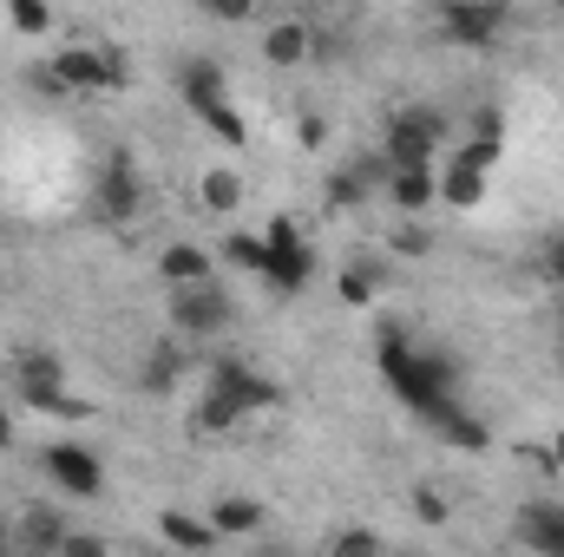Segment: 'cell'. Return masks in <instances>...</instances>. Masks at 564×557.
<instances>
[{
    "mask_svg": "<svg viewBox=\"0 0 564 557\" xmlns=\"http://www.w3.org/2000/svg\"><path fill=\"white\" fill-rule=\"evenodd\" d=\"M381 374H388V381H394V394H401L414 414H426V419L453 401V374H446V361L414 354L401 335H388V341H381Z\"/></svg>",
    "mask_w": 564,
    "mask_h": 557,
    "instance_id": "obj_1",
    "label": "cell"
},
{
    "mask_svg": "<svg viewBox=\"0 0 564 557\" xmlns=\"http://www.w3.org/2000/svg\"><path fill=\"white\" fill-rule=\"evenodd\" d=\"M171 328L191 335V341L224 335V328H230V295L210 288V282H177V295H171Z\"/></svg>",
    "mask_w": 564,
    "mask_h": 557,
    "instance_id": "obj_2",
    "label": "cell"
},
{
    "mask_svg": "<svg viewBox=\"0 0 564 557\" xmlns=\"http://www.w3.org/2000/svg\"><path fill=\"white\" fill-rule=\"evenodd\" d=\"M315 276V256H308V243L295 237V223H276L270 237H263V282L276 288V295H302Z\"/></svg>",
    "mask_w": 564,
    "mask_h": 557,
    "instance_id": "obj_3",
    "label": "cell"
},
{
    "mask_svg": "<svg viewBox=\"0 0 564 557\" xmlns=\"http://www.w3.org/2000/svg\"><path fill=\"white\" fill-rule=\"evenodd\" d=\"M440 144H446V119L440 112H401L394 125H388V164H433L440 157Z\"/></svg>",
    "mask_w": 564,
    "mask_h": 557,
    "instance_id": "obj_4",
    "label": "cell"
},
{
    "mask_svg": "<svg viewBox=\"0 0 564 557\" xmlns=\"http://www.w3.org/2000/svg\"><path fill=\"white\" fill-rule=\"evenodd\" d=\"M46 472H53V485H66L73 499H99V485H106V472H99V459H93L86 446H73V439H59V446H46Z\"/></svg>",
    "mask_w": 564,
    "mask_h": 557,
    "instance_id": "obj_5",
    "label": "cell"
},
{
    "mask_svg": "<svg viewBox=\"0 0 564 557\" xmlns=\"http://www.w3.org/2000/svg\"><path fill=\"white\" fill-rule=\"evenodd\" d=\"M506 26V7L499 0H446V33L459 46H492Z\"/></svg>",
    "mask_w": 564,
    "mask_h": 557,
    "instance_id": "obj_6",
    "label": "cell"
},
{
    "mask_svg": "<svg viewBox=\"0 0 564 557\" xmlns=\"http://www.w3.org/2000/svg\"><path fill=\"white\" fill-rule=\"evenodd\" d=\"M388 197H394L401 210H426V204L440 197L433 164H388Z\"/></svg>",
    "mask_w": 564,
    "mask_h": 557,
    "instance_id": "obj_7",
    "label": "cell"
},
{
    "mask_svg": "<svg viewBox=\"0 0 564 557\" xmlns=\"http://www.w3.org/2000/svg\"><path fill=\"white\" fill-rule=\"evenodd\" d=\"M519 545L564 557V512H552V505H525V512H519Z\"/></svg>",
    "mask_w": 564,
    "mask_h": 557,
    "instance_id": "obj_8",
    "label": "cell"
},
{
    "mask_svg": "<svg viewBox=\"0 0 564 557\" xmlns=\"http://www.w3.org/2000/svg\"><path fill=\"white\" fill-rule=\"evenodd\" d=\"M177 92H184L191 112L210 106V99H224V66H217V59H191V66L177 73Z\"/></svg>",
    "mask_w": 564,
    "mask_h": 557,
    "instance_id": "obj_9",
    "label": "cell"
},
{
    "mask_svg": "<svg viewBox=\"0 0 564 557\" xmlns=\"http://www.w3.org/2000/svg\"><path fill=\"white\" fill-rule=\"evenodd\" d=\"M184 368H191V361H184V348H177V341H158V348H151V361H144V387H151V394H171V387L184 381Z\"/></svg>",
    "mask_w": 564,
    "mask_h": 557,
    "instance_id": "obj_10",
    "label": "cell"
},
{
    "mask_svg": "<svg viewBox=\"0 0 564 557\" xmlns=\"http://www.w3.org/2000/svg\"><path fill=\"white\" fill-rule=\"evenodd\" d=\"M13 545H26V551H53V545H66V525H59V512H46V505H33V512L20 518V532H13Z\"/></svg>",
    "mask_w": 564,
    "mask_h": 557,
    "instance_id": "obj_11",
    "label": "cell"
},
{
    "mask_svg": "<svg viewBox=\"0 0 564 557\" xmlns=\"http://www.w3.org/2000/svg\"><path fill=\"white\" fill-rule=\"evenodd\" d=\"M315 53V40H308V26H295V20H282L276 33L263 40V59L270 66H295V59H308Z\"/></svg>",
    "mask_w": 564,
    "mask_h": 557,
    "instance_id": "obj_12",
    "label": "cell"
},
{
    "mask_svg": "<svg viewBox=\"0 0 564 557\" xmlns=\"http://www.w3.org/2000/svg\"><path fill=\"white\" fill-rule=\"evenodd\" d=\"M158 270H164V282L177 288V282H204V276H210V256H204V250H191V243H171V250L158 256Z\"/></svg>",
    "mask_w": 564,
    "mask_h": 557,
    "instance_id": "obj_13",
    "label": "cell"
},
{
    "mask_svg": "<svg viewBox=\"0 0 564 557\" xmlns=\"http://www.w3.org/2000/svg\"><path fill=\"white\" fill-rule=\"evenodd\" d=\"M210 525H217V538H237V532H257V525H263V505H257V499H224V505L210 512Z\"/></svg>",
    "mask_w": 564,
    "mask_h": 557,
    "instance_id": "obj_14",
    "label": "cell"
},
{
    "mask_svg": "<svg viewBox=\"0 0 564 557\" xmlns=\"http://www.w3.org/2000/svg\"><path fill=\"white\" fill-rule=\"evenodd\" d=\"M433 426H440V439H453V446H466V452H479V446H486V426H479V419H466L453 401L433 414Z\"/></svg>",
    "mask_w": 564,
    "mask_h": 557,
    "instance_id": "obj_15",
    "label": "cell"
},
{
    "mask_svg": "<svg viewBox=\"0 0 564 557\" xmlns=\"http://www.w3.org/2000/svg\"><path fill=\"white\" fill-rule=\"evenodd\" d=\"M132 204H139V184H132V171H126V164H112V171H106V184H99V210H106V217H126Z\"/></svg>",
    "mask_w": 564,
    "mask_h": 557,
    "instance_id": "obj_16",
    "label": "cell"
},
{
    "mask_svg": "<svg viewBox=\"0 0 564 557\" xmlns=\"http://www.w3.org/2000/svg\"><path fill=\"white\" fill-rule=\"evenodd\" d=\"M164 538H171V545L204 551V545L217 538V525H210V518H191V512H164Z\"/></svg>",
    "mask_w": 564,
    "mask_h": 557,
    "instance_id": "obj_17",
    "label": "cell"
},
{
    "mask_svg": "<svg viewBox=\"0 0 564 557\" xmlns=\"http://www.w3.org/2000/svg\"><path fill=\"white\" fill-rule=\"evenodd\" d=\"M224 263H230V270H250V276H263V237H243V230H230V243H224Z\"/></svg>",
    "mask_w": 564,
    "mask_h": 557,
    "instance_id": "obj_18",
    "label": "cell"
},
{
    "mask_svg": "<svg viewBox=\"0 0 564 557\" xmlns=\"http://www.w3.org/2000/svg\"><path fill=\"white\" fill-rule=\"evenodd\" d=\"M197 119H204V125H210L224 144H243V119L230 112V99H210V106H197Z\"/></svg>",
    "mask_w": 564,
    "mask_h": 557,
    "instance_id": "obj_19",
    "label": "cell"
},
{
    "mask_svg": "<svg viewBox=\"0 0 564 557\" xmlns=\"http://www.w3.org/2000/svg\"><path fill=\"white\" fill-rule=\"evenodd\" d=\"M237 197H243V184H237L230 171H210V177H204V204H210V210H237Z\"/></svg>",
    "mask_w": 564,
    "mask_h": 557,
    "instance_id": "obj_20",
    "label": "cell"
},
{
    "mask_svg": "<svg viewBox=\"0 0 564 557\" xmlns=\"http://www.w3.org/2000/svg\"><path fill=\"white\" fill-rule=\"evenodd\" d=\"M7 20H13L20 33H46L53 13H46V0H7Z\"/></svg>",
    "mask_w": 564,
    "mask_h": 557,
    "instance_id": "obj_21",
    "label": "cell"
},
{
    "mask_svg": "<svg viewBox=\"0 0 564 557\" xmlns=\"http://www.w3.org/2000/svg\"><path fill=\"white\" fill-rule=\"evenodd\" d=\"M539 276H545V282L564 295V237H552V243L539 250Z\"/></svg>",
    "mask_w": 564,
    "mask_h": 557,
    "instance_id": "obj_22",
    "label": "cell"
},
{
    "mask_svg": "<svg viewBox=\"0 0 564 557\" xmlns=\"http://www.w3.org/2000/svg\"><path fill=\"white\" fill-rule=\"evenodd\" d=\"M263 0H204V13H217V20H250Z\"/></svg>",
    "mask_w": 564,
    "mask_h": 557,
    "instance_id": "obj_23",
    "label": "cell"
},
{
    "mask_svg": "<svg viewBox=\"0 0 564 557\" xmlns=\"http://www.w3.org/2000/svg\"><path fill=\"white\" fill-rule=\"evenodd\" d=\"M368 288H375L368 270H348V276H341V302H355V308H361V302H368Z\"/></svg>",
    "mask_w": 564,
    "mask_h": 557,
    "instance_id": "obj_24",
    "label": "cell"
},
{
    "mask_svg": "<svg viewBox=\"0 0 564 557\" xmlns=\"http://www.w3.org/2000/svg\"><path fill=\"white\" fill-rule=\"evenodd\" d=\"M335 551H381V538H375V532H341Z\"/></svg>",
    "mask_w": 564,
    "mask_h": 557,
    "instance_id": "obj_25",
    "label": "cell"
},
{
    "mask_svg": "<svg viewBox=\"0 0 564 557\" xmlns=\"http://www.w3.org/2000/svg\"><path fill=\"white\" fill-rule=\"evenodd\" d=\"M414 512H421L426 525H433V518H446V505H440V492H414Z\"/></svg>",
    "mask_w": 564,
    "mask_h": 557,
    "instance_id": "obj_26",
    "label": "cell"
},
{
    "mask_svg": "<svg viewBox=\"0 0 564 557\" xmlns=\"http://www.w3.org/2000/svg\"><path fill=\"white\" fill-rule=\"evenodd\" d=\"M13 446V419H7V407H0V452Z\"/></svg>",
    "mask_w": 564,
    "mask_h": 557,
    "instance_id": "obj_27",
    "label": "cell"
}]
</instances>
